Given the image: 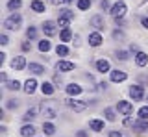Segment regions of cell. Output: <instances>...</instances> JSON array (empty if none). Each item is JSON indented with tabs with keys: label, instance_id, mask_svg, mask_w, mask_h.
<instances>
[{
	"label": "cell",
	"instance_id": "1",
	"mask_svg": "<svg viewBox=\"0 0 148 137\" xmlns=\"http://www.w3.org/2000/svg\"><path fill=\"white\" fill-rule=\"evenodd\" d=\"M126 11H128V8H126V4H124L122 0H119V2L111 8V15H113L115 19H122V17L126 15Z\"/></svg>",
	"mask_w": 148,
	"mask_h": 137
},
{
	"label": "cell",
	"instance_id": "2",
	"mask_svg": "<svg viewBox=\"0 0 148 137\" xmlns=\"http://www.w3.org/2000/svg\"><path fill=\"white\" fill-rule=\"evenodd\" d=\"M21 22H22V17H21V15H17V13H15V15L8 17V19H6V22H4V26H6L8 30H13V32H15V30H18V26H21Z\"/></svg>",
	"mask_w": 148,
	"mask_h": 137
},
{
	"label": "cell",
	"instance_id": "3",
	"mask_svg": "<svg viewBox=\"0 0 148 137\" xmlns=\"http://www.w3.org/2000/svg\"><path fill=\"white\" fill-rule=\"evenodd\" d=\"M130 97L133 100H143L145 98V89H143L141 85H132V87H130Z\"/></svg>",
	"mask_w": 148,
	"mask_h": 137
},
{
	"label": "cell",
	"instance_id": "4",
	"mask_svg": "<svg viewBox=\"0 0 148 137\" xmlns=\"http://www.w3.org/2000/svg\"><path fill=\"white\" fill-rule=\"evenodd\" d=\"M133 132H137V134L148 132V119H139V121L133 122Z\"/></svg>",
	"mask_w": 148,
	"mask_h": 137
},
{
	"label": "cell",
	"instance_id": "5",
	"mask_svg": "<svg viewBox=\"0 0 148 137\" xmlns=\"http://www.w3.org/2000/svg\"><path fill=\"white\" fill-rule=\"evenodd\" d=\"M67 104H69V108H71V109H74V111H83V109L87 108L85 102H82V100H74V98H69Z\"/></svg>",
	"mask_w": 148,
	"mask_h": 137
},
{
	"label": "cell",
	"instance_id": "6",
	"mask_svg": "<svg viewBox=\"0 0 148 137\" xmlns=\"http://www.w3.org/2000/svg\"><path fill=\"white\" fill-rule=\"evenodd\" d=\"M117 109L120 113H124V115H130V113L133 111V106L130 102H126V100H120V102L117 104Z\"/></svg>",
	"mask_w": 148,
	"mask_h": 137
},
{
	"label": "cell",
	"instance_id": "7",
	"mask_svg": "<svg viewBox=\"0 0 148 137\" xmlns=\"http://www.w3.org/2000/svg\"><path fill=\"white\" fill-rule=\"evenodd\" d=\"M89 45H91V47H100V45H102L100 32H92V34L89 35Z\"/></svg>",
	"mask_w": 148,
	"mask_h": 137
},
{
	"label": "cell",
	"instance_id": "8",
	"mask_svg": "<svg viewBox=\"0 0 148 137\" xmlns=\"http://www.w3.org/2000/svg\"><path fill=\"white\" fill-rule=\"evenodd\" d=\"M52 106H54V102H46L43 106V113L46 119H56V111L52 109Z\"/></svg>",
	"mask_w": 148,
	"mask_h": 137
},
{
	"label": "cell",
	"instance_id": "9",
	"mask_svg": "<svg viewBox=\"0 0 148 137\" xmlns=\"http://www.w3.org/2000/svg\"><path fill=\"white\" fill-rule=\"evenodd\" d=\"M126 78H128V74L124 71H119V68H117V71L111 72V82H124Z\"/></svg>",
	"mask_w": 148,
	"mask_h": 137
},
{
	"label": "cell",
	"instance_id": "10",
	"mask_svg": "<svg viewBox=\"0 0 148 137\" xmlns=\"http://www.w3.org/2000/svg\"><path fill=\"white\" fill-rule=\"evenodd\" d=\"M11 67L15 68V71H21V68H24V67H26V59L22 58V56H17V58L11 61Z\"/></svg>",
	"mask_w": 148,
	"mask_h": 137
},
{
	"label": "cell",
	"instance_id": "11",
	"mask_svg": "<svg viewBox=\"0 0 148 137\" xmlns=\"http://www.w3.org/2000/svg\"><path fill=\"white\" fill-rule=\"evenodd\" d=\"M56 68H58L59 72H67V71H72V68H74V63L65 61V59H63V61H59L58 65H56Z\"/></svg>",
	"mask_w": 148,
	"mask_h": 137
},
{
	"label": "cell",
	"instance_id": "12",
	"mask_svg": "<svg viewBox=\"0 0 148 137\" xmlns=\"http://www.w3.org/2000/svg\"><path fill=\"white\" fill-rule=\"evenodd\" d=\"M135 63H137L139 67H146L148 65V56H146L145 52H137L135 54Z\"/></svg>",
	"mask_w": 148,
	"mask_h": 137
},
{
	"label": "cell",
	"instance_id": "13",
	"mask_svg": "<svg viewBox=\"0 0 148 137\" xmlns=\"http://www.w3.org/2000/svg\"><path fill=\"white\" fill-rule=\"evenodd\" d=\"M89 126H91V130H95V132H102L104 130V121H100V119H91Z\"/></svg>",
	"mask_w": 148,
	"mask_h": 137
},
{
	"label": "cell",
	"instance_id": "14",
	"mask_svg": "<svg viewBox=\"0 0 148 137\" xmlns=\"http://www.w3.org/2000/svg\"><path fill=\"white\" fill-rule=\"evenodd\" d=\"M43 30H45L46 35H54L56 34V22H52V21L43 22Z\"/></svg>",
	"mask_w": 148,
	"mask_h": 137
},
{
	"label": "cell",
	"instance_id": "15",
	"mask_svg": "<svg viewBox=\"0 0 148 137\" xmlns=\"http://www.w3.org/2000/svg\"><path fill=\"white\" fill-rule=\"evenodd\" d=\"M91 26H95L96 30H102V28H104V17H102V15H95L91 19Z\"/></svg>",
	"mask_w": 148,
	"mask_h": 137
},
{
	"label": "cell",
	"instance_id": "16",
	"mask_svg": "<svg viewBox=\"0 0 148 137\" xmlns=\"http://www.w3.org/2000/svg\"><path fill=\"white\" fill-rule=\"evenodd\" d=\"M35 87H37V82L34 80V78H30V80H26V84H24V91L28 95H32L35 91Z\"/></svg>",
	"mask_w": 148,
	"mask_h": 137
},
{
	"label": "cell",
	"instance_id": "17",
	"mask_svg": "<svg viewBox=\"0 0 148 137\" xmlns=\"http://www.w3.org/2000/svg\"><path fill=\"white\" fill-rule=\"evenodd\" d=\"M28 71H30L32 74H43L45 67L43 65H37V63H30V65H28Z\"/></svg>",
	"mask_w": 148,
	"mask_h": 137
},
{
	"label": "cell",
	"instance_id": "18",
	"mask_svg": "<svg viewBox=\"0 0 148 137\" xmlns=\"http://www.w3.org/2000/svg\"><path fill=\"white\" fill-rule=\"evenodd\" d=\"M41 91H43V95L50 97V95H54V85L50 84V82H43V85H41Z\"/></svg>",
	"mask_w": 148,
	"mask_h": 137
},
{
	"label": "cell",
	"instance_id": "19",
	"mask_svg": "<svg viewBox=\"0 0 148 137\" xmlns=\"http://www.w3.org/2000/svg\"><path fill=\"white\" fill-rule=\"evenodd\" d=\"M96 68H98L100 72H108L109 71V61L108 59H98V61H96Z\"/></svg>",
	"mask_w": 148,
	"mask_h": 137
},
{
	"label": "cell",
	"instance_id": "20",
	"mask_svg": "<svg viewBox=\"0 0 148 137\" xmlns=\"http://www.w3.org/2000/svg\"><path fill=\"white\" fill-rule=\"evenodd\" d=\"M34 134H35V128L32 126V124H30V126H22V128H21V135H22V137H32Z\"/></svg>",
	"mask_w": 148,
	"mask_h": 137
},
{
	"label": "cell",
	"instance_id": "21",
	"mask_svg": "<svg viewBox=\"0 0 148 137\" xmlns=\"http://www.w3.org/2000/svg\"><path fill=\"white\" fill-rule=\"evenodd\" d=\"M32 10L37 11V13H43L45 11V2H41V0H34V2H32Z\"/></svg>",
	"mask_w": 148,
	"mask_h": 137
},
{
	"label": "cell",
	"instance_id": "22",
	"mask_svg": "<svg viewBox=\"0 0 148 137\" xmlns=\"http://www.w3.org/2000/svg\"><path fill=\"white\" fill-rule=\"evenodd\" d=\"M37 113H39V106H35V108H32V109H28L26 111V115H24V121L28 122V121H32V119H34Z\"/></svg>",
	"mask_w": 148,
	"mask_h": 137
},
{
	"label": "cell",
	"instance_id": "23",
	"mask_svg": "<svg viewBox=\"0 0 148 137\" xmlns=\"http://www.w3.org/2000/svg\"><path fill=\"white\" fill-rule=\"evenodd\" d=\"M82 91H83V89H82L78 84H71V85L67 87V93H69V95H80Z\"/></svg>",
	"mask_w": 148,
	"mask_h": 137
},
{
	"label": "cell",
	"instance_id": "24",
	"mask_svg": "<svg viewBox=\"0 0 148 137\" xmlns=\"http://www.w3.org/2000/svg\"><path fill=\"white\" fill-rule=\"evenodd\" d=\"M43 132H45L46 135H52L54 132H56V128H54L52 122H45V124H43Z\"/></svg>",
	"mask_w": 148,
	"mask_h": 137
},
{
	"label": "cell",
	"instance_id": "25",
	"mask_svg": "<svg viewBox=\"0 0 148 137\" xmlns=\"http://www.w3.org/2000/svg\"><path fill=\"white\" fill-rule=\"evenodd\" d=\"M89 8H91V0H78V10L85 11V10H89Z\"/></svg>",
	"mask_w": 148,
	"mask_h": 137
},
{
	"label": "cell",
	"instance_id": "26",
	"mask_svg": "<svg viewBox=\"0 0 148 137\" xmlns=\"http://www.w3.org/2000/svg\"><path fill=\"white\" fill-rule=\"evenodd\" d=\"M21 6H22V2H21V0H9V4H8V8H9V10H11V11L18 10V8H21Z\"/></svg>",
	"mask_w": 148,
	"mask_h": 137
},
{
	"label": "cell",
	"instance_id": "27",
	"mask_svg": "<svg viewBox=\"0 0 148 137\" xmlns=\"http://www.w3.org/2000/svg\"><path fill=\"white\" fill-rule=\"evenodd\" d=\"M26 37L28 39H35L37 37V28H35V26H30V28L26 30Z\"/></svg>",
	"mask_w": 148,
	"mask_h": 137
},
{
	"label": "cell",
	"instance_id": "28",
	"mask_svg": "<svg viewBox=\"0 0 148 137\" xmlns=\"http://www.w3.org/2000/svg\"><path fill=\"white\" fill-rule=\"evenodd\" d=\"M71 37H72V32L69 30V28L61 32V41H63V43H67V41H71Z\"/></svg>",
	"mask_w": 148,
	"mask_h": 137
},
{
	"label": "cell",
	"instance_id": "29",
	"mask_svg": "<svg viewBox=\"0 0 148 137\" xmlns=\"http://www.w3.org/2000/svg\"><path fill=\"white\" fill-rule=\"evenodd\" d=\"M56 52H58V56H67V54H69V48L65 47V45H58Z\"/></svg>",
	"mask_w": 148,
	"mask_h": 137
},
{
	"label": "cell",
	"instance_id": "30",
	"mask_svg": "<svg viewBox=\"0 0 148 137\" xmlns=\"http://www.w3.org/2000/svg\"><path fill=\"white\" fill-rule=\"evenodd\" d=\"M104 117L108 119V121H115V111L111 108H108V109H104Z\"/></svg>",
	"mask_w": 148,
	"mask_h": 137
},
{
	"label": "cell",
	"instance_id": "31",
	"mask_svg": "<svg viewBox=\"0 0 148 137\" xmlns=\"http://www.w3.org/2000/svg\"><path fill=\"white\" fill-rule=\"evenodd\" d=\"M39 50H41V52H48V50H50V41H41V43H39Z\"/></svg>",
	"mask_w": 148,
	"mask_h": 137
},
{
	"label": "cell",
	"instance_id": "32",
	"mask_svg": "<svg viewBox=\"0 0 148 137\" xmlns=\"http://www.w3.org/2000/svg\"><path fill=\"white\" fill-rule=\"evenodd\" d=\"M18 87H21V84H18L17 80H11V82H8V89H9V91H17Z\"/></svg>",
	"mask_w": 148,
	"mask_h": 137
},
{
	"label": "cell",
	"instance_id": "33",
	"mask_svg": "<svg viewBox=\"0 0 148 137\" xmlns=\"http://www.w3.org/2000/svg\"><path fill=\"white\" fill-rule=\"evenodd\" d=\"M59 17H65V19H74V13L72 11H69V10H61V11H59Z\"/></svg>",
	"mask_w": 148,
	"mask_h": 137
},
{
	"label": "cell",
	"instance_id": "34",
	"mask_svg": "<svg viewBox=\"0 0 148 137\" xmlns=\"http://www.w3.org/2000/svg\"><path fill=\"white\" fill-rule=\"evenodd\" d=\"M139 117H141V119H148V106L139 109Z\"/></svg>",
	"mask_w": 148,
	"mask_h": 137
},
{
	"label": "cell",
	"instance_id": "35",
	"mask_svg": "<svg viewBox=\"0 0 148 137\" xmlns=\"http://www.w3.org/2000/svg\"><path fill=\"white\" fill-rule=\"evenodd\" d=\"M59 26H63L65 30H67V26H69V22H71V19H65V17H59Z\"/></svg>",
	"mask_w": 148,
	"mask_h": 137
},
{
	"label": "cell",
	"instance_id": "36",
	"mask_svg": "<svg viewBox=\"0 0 148 137\" xmlns=\"http://www.w3.org/2000/svg\"><path fill=\"white\" fill-rule=\"evenodd\" d=\"M117 58L120 59V61H126V59H128V54L122 52V50H119V52H117Z\"/></svg>",
	"mask_w": 148,
	"mask_h": 137
},
{
	"label": "cell",
	"instance_id": "37",
	"mask_svg": "<svg viewBox=\"0 0 148 137\" xmlns=\"http://www.w3.org/2000/svg\"><path fill=\"white\" fill-rule=\"evenodd\" d=\"M71 2H74V0H52V4H56V6L58 4H71Z\"/></svg>",
	"mask_w": 148,
	"mask_h": 137
},
{
	"label": "cell",
	"instance_id": "38",
	"mask_svg": "<svg viewBox=\"0 0 148 137\" xmlns=\"http://www.w3.org/2000/svg\"><path fill=\"white\" fill-rule=\"evenodd\" d=\"M17 104H18V102H17V100H8V108H9V109H13V108H17Z\"/></svg>",
	"mask_w": 148,
	"mask_h": 137
},
{
	"label": "cell",
	"instance_id": "39",
	"mask_svg": "<svg viewBox=\"0 0 148 137\" xmlns=\"http://www.w3.org/2000/svg\"><path fill=\"white\" fill-rule=\"evenodd\" d=\"M30 48H32V45L28 43V41H24V43H22V50H24V52H28Z\"/></svg>",
	"mask_w": 148,
	"mask_h": 137
},
{
	"label": "cell",
	"instance_id": "40",
	"mask_svg": "<svg viewBox=\"0 0 148 137\" xmlns=\"http://www.w3.org/2000/svg\"><path fill=\"white\" fill-rule=\"evenodd\" d=\"M0 43H2V45H8V35H6V34L0 35Z\"/></svg>",
	"mask_w": 148,
	"mask_h": 137
},
{
	"label": "cell",
	"instance_id": "41",
	"mask_svg": "<svg viewBox=\"0 0 148 137\" xmlns=\"http://www.w3.org/2000/svg\"><path fill=\"white\" fill-rule=\"evenodd\" d=\"M54 84L56 85H61V78H59V76H54Z\"/></svg>",
	"mask_w": 148,
	"mask_h": 137
},
{
	"label": "cell",
	"instance_id": "42",
	"mask_svg": "<svg viewBox=\"0 0 148 137\" xmlns=\"http://www.w3.org/2000/svg\"><path fill=\"white\" fill-rule=\"evenodd\" d=\"M124 126H133V122H132V119H126V121H124Z\"/></svg>",
	"mask_w": 148,
	"mask_h": 137
},
{
	"label": "cell",
	"instance_id": "43",
	"mask_svg": "<svg viewBox=\"0 0 148 137\" xmlns=\"http://www.w3.org/2000/svg\"><path fill=\"white\" fill-rule=\"evenodd\" d=\"M109 137H122V135H120L119 132H111V134H109Z\"/></svg>",
	"mask_w": 148,
	"mask_h": 137
},
{
	"label": "cell",
	"instance_id": "44",
	"mask_svg": "<svg viewBox=\"0 0 148 137\" xmlns=\"http://www.w3.org/2000/svg\"><path fill=\"white\" fill-rule=\"evenodd\" d=\"M100 8H102V10H106V8H108V2H106V0H102V2H100Z\"/></svg>",
	"mask_w": 148,
	"mask_h": 137
},
{
	"label": "cell",
	"instance_id": "45",
	"mask_svg": "<svg viewBox=\"0 0 148 137\" xmlns=\"http://www.w3.org/2000/svg\"><path fill=\"white\" fill-rule=\"evenodd\" d=\"M0 80H2V82H6V80H8V76H6V72H0Z\"/></svg>",
	"mask_w": 148,
	"mask_h": 137
},
{
	"label": "cell",
	"instance_id": "46",
	"mask_svg": "<svg viewBox=\"0 0 148 137\" xmlns=\"http://www.w3.org/2000/svg\"><path fill=\"white\" fill-rule=\"evenodd\" d=\"M98 87H100V89H106V87H108V84H106V82H100Z\"/></svg>",
	"mask_w": 148,
	"mask_h": 137
},
{
	"label": "cell",
	"instance_id": "47",
	"mask_svg": "<svg viewBox=\"0 0 148 137\" xmlns=\"http://www.w3.org/2000/svg\"><path fill=\"white\" fill-rule=\"evenodd\" d=\"M141 22H143V26H145V28H146V30H148V19H143V21H141Z\"/></svg>",
	"mask_w": 148,
	"mask_h": 137
},
{
	"label": "cell",
	"instance_id": "48",
	"mask_svg": "<svg viewBox=\"0 0 148 137\" xmlns=\"http://www.w3.org/2000/svg\"><path fill=\"white\" fill-rule=\"evenodd\" d=\"M78 137H87V134L85 132H78Z\"/></svg>",
	"mask_w": 148,
	"mask_h": 137
}]
</instances>
